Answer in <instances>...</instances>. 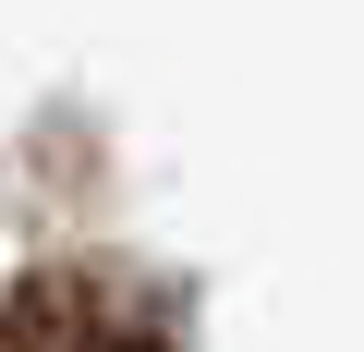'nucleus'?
Returning <instances> with one entry per match:
<instances>
[{"label": "nucleus", "mask_w": 364, "mask_h": 352, "mask_svg": "<svg viewBox=\"0 0 364 352\" xmlns=\"http://www.w3.org/2000/svg\"><path fill=\"white\" fill-rule=\"evenodd\" d=\"M0 352H182L170 304L109 267H37L0 304Z\"/></svg>", "instance_id": "1"}]
</instances>
